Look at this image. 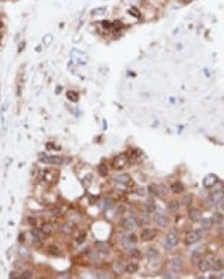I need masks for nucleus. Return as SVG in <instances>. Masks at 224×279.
I'll list each match as a JSON object with an SVG mask.
<instances>
[{"label":"nucleus","instance_id":"nucleus-1","mask_svg":"<svg viewBox=\"0 0 224 279\" xmlns=\"http://www.w3.org/2000/svg\"><path fill=\"white\" fill-rule=\"evenodd\" d=\"M39 160L45 164H52V166H60L63 164V158L60 155H46V154H39Z\"/></svg>","mask_w":224,"mask_h":279},{"label":"nucleus","instance_id":"nucleus-2","mask_svg":"<svg viewBox=\"0 0 224 279\" xmlns=\"http://www.w3.org/2000/svg\"><path fill=\"white\" fill-rule=\"evenodd\" d=\"M178 243H179V236L175 231H169L166 236V242H164L166 249H173Z\"/></svg>","mask_w":224,"mask_h":279},{"label":"nucleus","instance_id":"nucleus-3","mask_svg":"<svg viewBox=\"0 0 224 279\" xmlns=\"http://www.w3.org/2000/svg\"><path fill=\"white\" fill-rule=\"evenodd\" d=\"M120 225L124 230H133L135 227H138V221L135 217H124L120 220Z\"/></svg>","mask_w":224,"mask_h":279},{"label":"nucleus","instance_id":"nucleus-4","mask_svg":"<svg viewBox=\"0 0 224 279\" xmlns=\"http://www.w3.org/2000/svg\"><path fill=\"white\" fill-rule=\"evenodd\" d=\"M126 164H127V157L124 154H120V155H115L112 158V167L117 169V170H121L126 167Z\"/></svg>","mask_w":224,"mask_h":279},{"label":"nucleus","instance_id":"nucleus-5","mask_svg":"<svg viewBox=\"0 0 224 279\" xmlns=\"http://www.w3.org/2000/svg\"><path fill=\"white\" fill-rule=\"evenodd\" d=\"M155 234H157V231L152 230V228H143L140 231V240H143V242H151V240L155 239Z\"/></svg>","mask_w":224,"mask_h":279},{"label":"nucleus","instance_id":"nucleus-6","mask_svg":"<svg viewBox=\"0 0 224 279\" xmlns=\"http://www.w3.org/2000/svg\"><path fill=\"white\" fill-rule=\"evenodd\" d=\"M152 213H154V221H155V224L159 227H166L167 225V218H166L164 213L157 212V210H154Z\"/></svg>","mask_w":224,"mask_h":279},{"label":"nucleus","instance_id":"nucleus-7","mask_svg":"<svg viewBox=\"0 0 224 279\" xmlns=\"http://www.w3.org/2000/svg\"><path fill=\"white\" fill-rule=\"evenodd\" d=\"M202 233L200 231H191L185 236V243L187 245H191V243H196V242H199V239H200Z\"/></svg>","mask_w":224,"mask_h":279},{"label":"nucleus","instance_id":"nucleus-8","mask_svg":"<svg viewBox=\"0 0 224 279\" xmlns=\"http://www.w3.org/2000/svg\"><path fill=\"white\" fill-rule=\"evenodd\" d=\"M46 252H48V255H52V257H60L61 255V249L57 245H48Z\"/></svg>","mask_w":224,"mask_h":279},{"label":"nucleus","instance_id":"nucleus-9","mask_svg":"<svg viewBox=\"0 0 224 279\" xmlns=\"http://www.w3.org/2000/svg\"><path fill=\"white\" fill-rule=\"evenodd\" d=\"M30 233H32L33 239H37V240H45V237H46V234L42 231V228H36V227H33Z\"/></svg>","mask_w":224,"mask_h":279},{"label":"nucleus","instance_id":"nucleus-10","mask_svg":"<svg viewBox=\"0 0 224 279\" xmlns=\"http://www.w3.org/2000/svg\"><path fill=\"white\" fill-rule=\"evenodd\" d=\"M197 267H199L200 272H208L211 269V263L205 258H200V260H197Z\"/></svg>","mask_w":224,"mask_h":279},{"label":"nucleus","instance_id":"nucleus-11","mask_svg":"<svg viewBox=\"0 0 224 279\" xmlns=\"http://www.w3.org/2000/svg\"><path fill=\"white\" fill-rule=\"evenodd\" d=\"M130 179H131V178H130L127 173H120V175H117V178H115V181L120 182V184H123V185H129V184H130Z\"/></svg>","mask_w":224,"mask_h":279},{"label":"nucleus","instance_id":"nucleus-12","mask_svg":"<svg viewBox=\"0 0 224 279\" xmlns=\"http://www.w3.org/2000/svg\"><path fill=\"white\" fill-rule=\"evenodd\" d=\"M172 264V269L175 270V272H179L181 269H182V266H184V263H182V258H179V257H175V258H172V261H170Z\"/></svg>","mask_w":224,"mask_h":279},{"label":"nucleus","instance_id":"nucleus-13","mask_svg":"<svg viewBox=\"0 0 224 279\" xmlns=\"http://www.w3.org/2000/svg\"><path fill=\"white\" fill-rule=\"evenodd\" d=\"M138 242V237H136V234H127L126 236V239H123V243L126 245V246H131V245H135Z\"/></svg>","mask_w":224,"mask_h":279},{"label":"nucleus","instance_id":"nucleus-14","mask_svg":"<svg viewBox=\"0 0 224 279\" xmlns=\"http://www.w3.org/2000/svg\"><path fill=\"white\" fill-rule=\"evenodd\" d=\"M96 252H100V254H109V246H108V243H103V242H96Z\"/></svg>","mask_w":224,"mask_h":279},{"label":"nucleus","instance_id":"nucleus-15","mask_svg":"<svg viewBox=\"0 0 224 279\" xmlns=\"http://www.w3.org/2000/svg\"><path fill=\"white\" fill-rule=\"evenodd\" d=\"M170 191L175 193V194H181L184 191V185L181 182H173L172 185H170Z\"/></svg>","mask_w":224,"mask_h":279},{"label":"nucleus","instance_id":"nucleus-16","mask_svg":"<svg viewBox=\"0 0 224 279\" xmlns=\"http://www.w3.org/2000/svg\"><path fill=\"white\" fill-rule=\"evenodd\" d=\"M58 230H60L63 234H72V233H73V225H70V224H61V225L58 227Z\"/></svg>","mask_w":224,"mask_h":279},{"label":"nucleus","instance_id":"nucleus-17","mask_svg":"<svg viewBox=\"0 0 224 279\" xmlns=\"http://www.w3.org/2000/svg\"><path fill=\"white\" fill-rule=\"evenodd\" d=\"M148 191H150V194H151V196H155V197L162 196L160 187H159V185H155V184H151V185L148 187Z\"/></svg>","mask_w":224,"mask_h":279},{"label":"nucleus","instance_id":"nucleus-18","mask_svg":"<svg viewBox=\"0 0 224 279\" xmlns=\"http://www.w3.org/2000/svg\"><path fill=\"white\" fill-rule=\"evenodd\" d=\"M188 218H190L193 222L199 221V220H200V212L197 210V209H190V210H188Z\"/></svg>","mask_w":224,"mask_h":279},{"label":"nucleus","instance_id":"nucleus-19","mask_svg":"<svg viewBox=\"0 0 224 279\" xmlns=\"http://www.w3.org/2000/svg\"><path fill=\"white\" fill-rule=\"evenodd\" d=\"M138 269H139L138 263H127L124 270H126L127 273H130V275H131V273H136V272H138Z\"/></svg>","mask_w":224,"mask_h":279},{"label":"nucleus","instance_id":"nucleus-20","mask_svg":"<svg viewBox=\"0 0 224 279\" xmlns=\"http://www.w3.org/2000/svg\"><path fill=\"white\" fill-rule=\"evenodd\" d=\"M41 228H42V231H44L46 236H51V234H52V231H54V225H52L51 222H45Z\"/></svg>","mask_w":224,"mask_h":279},{"label":"nucleus","instance_id":"nucleus-21","mask_svg":"<svg viewBox=\"0 0 224 279\" xmlns=\"http://www.w3.org/2000/svg\"><path fill=\"white\" fill-rule=\"evenodd\" d=\"M211 267H212L215 272H221V270L224 269V261H223V260H215L214 264L211 266Z\"/></svg>","mask_w":224,"mask_h":279},{"label":"nucleus","instance_id":"nucleus-22","mask_svg":"<svg viewBox=\"0 0 224 279\" xmlns=\"http://www.w3.org/2000/svg\"><path fill=\"white\" fill-rule=\"evenodd\" d=\"M129 255L131 258H140L142 254H140V251L138 248H129Z\"/></svg>","mask_w":224,"mask_h":279},{"label":"nucleus","instance_id":"nucleus-23","mask_svg":"<svg viewBox=\"0 0 224 279\" xmlns=\"http://www.w3.org/2000/svg\"><path fill=\"white\" fill-rule=\"evenodd\" d=\"M212 225H214V220L212 218H203L202 220V227L205 228V230H209Z\"/></svg>","mask_w":224,"mask_h":279},{"label":"nucleus","instance_id":"nucleus-24","mask_svg":"<svg viewBox=\"0 0 224 279\" xmlns=\"http://www.w3.org/2000/svg\"><path fill=\"white\" fill-rule=\"evenodd\" d=\"M147 257H148L150 260L157 258V257H159V252H157L155 248H150V249H147Z\"/></svg>","mask_w":224,"mask_h":279},{"label":"nucleus","instance_id":"nucleus-25","mask_svg":"<svg viewBox=\"0 0 224 279\" xmlns=\"http://www.w3.org/2000/svg\"><path fill=\"white\" fill-rule=\"evenodd\" d=\"M145 210L150 212V213H152V212L155 210V205H154L152 200H148L147 203H145Z\"/></svg>","mask_w":224,"mask_h":279},{"label":"nucleus","instance_id":"nucleus-26","mask_svg":"<svg viewBox=\"0 0 224 279\" xmlns=\"http://www.w3.org/2000/svg\"><path fill=\"white\" fill-rule=\"evenodd\" d=\"M67 99L70 101H73V103H76V101L79 100V96H78L76 91H67Z\"/></svg>","mask_w":224,"mask_h":279},{"label":"nucleus","instance_id":"nucleus-27","mask_svg":"<svg viewBox=\"0 0 224 279\" xmlns=\"http://www.w3.org/2000/svg\"><path fill=\"white\" fill-rule=\"evenodd\" d=\"M167 208H169V210H178V209H179V201L172 200V201L167 205Z\"/></svg>","mask_w":224,"mask_h":279},{"label":"nucleus","instance_id":"nucleus-28","mask_svg":"<svg viewBox=\"0 0 224 279\" xmlns=\"http://www.w3.org/2000/svg\"><path fill=\"white\" fill-rule=\"evenodd\" d=\"M191 201H193V197L188 196V194H187V196H184L182 200H181V203H182V205H185V206H190V205H191Z\"/></svg>","mask_w":224,"mask_h":279},{"label":"nucleus","instance_id":"nucleus-29","mask_svg":"<svg viewBox=\"0 0 224 279\" xmlns=\"http://www.w3.org/2000/svg\"><path fill=\"white\" fill-rule=\"evenodd\" d=\"M84 242H85V233L78 234L76 239H75V243H76V245H81V243H84Z\"/></svg>","mask_w":224,"mask_h":279},{"label":"nucleus","instance_id":"nucleus-30","mask_svg":"<svg viewBox=\"0 0 224 279\" xmlns=\"http://www.w3.org/2000/svg\"><path fill=\"white\" fill-rule=\"evenodd\" d=\"M124 269H126V266H124V264H123L121 261L115 263V272H117V273H120V275H121V272H123Z\"/></svg>","mask_w":224,"mask_h":279},{"label":"nucleus","instance_id":"nucleus-31","mask_svg":"<svg viewBox=\"0 0 224 279\" xmlns=\"http://www.w3.org/2000/svg\"><path fill=\"white\" fill-rule=\"evenodd\" d=\"M97 172H99V175L100 176H108V169L103 166V164H100V166L97 167Z\"/></svg>","mask_w":224,"mask_h":279},{"label":"nucleus","instance_id":"nucleus-32","mask_svg":"<svg viewBox=\"0 0 224 279\" xmlns=\"http://www.w3.org/2000/svg\"><path fill=\"white\" fill-rule=\"evenodd\" d=\"M129 14L133 15V17H136V18H140V12H139L136 8H130V9H129Z\"/></svg>","mask_w":224,"mask_h":279},{"label":"nucleus","instance_id":"nucleus-33","mask_svg":"<svg viewBox=\"0 0 224 279\" xmlns=\"http://www.w3.org/2000/svg\"><path fill=\"white\" fill-rule=\"evenodd\" d=\"M20 278H25V279H30V278H33V272L32 270H24L22 273H21V276Z\"/></svg>","mask_w":224,"mask_h":279},{"label":"nucleus","instance_id":"nucleus-34","mask_svg":"<svg viewBox=\"0 0 224 279\" xmlns=\"http://www.w3.org/2000/svg\"><path fill=\"white\" fill-rule=\"evenodd\" d=\"M199 258H200V251H194V252L191 254V260H193V261H197Z\"/></svg>","mask_w":224,"mask_h":279},{"label":"nucleus","instance_id":"nucleus-35","mask_svg":"<svg viewBox=\"0 0 224 279\" xmlns=\"http://www.w3.org/2000/svg\"><path fill=\"white\" fill-rule=\"evenodd\" d=\"M150 222V218L147 217V215H142V217L139 218V224H148Z\"/></svg>","mask_w":224,"mask_h":279},{"label":"nucleus","instance_id":"nucleus-36","mask_svg":"<svg viewBox=\"0 0 224 279\" xmlns=\"http://www.w3.org/2000/svg\"><path fill=\"white\" fill-rule=\"evenodd\" d=\"M100 24H102V27H103V29H112V22H109V21H106V20L102 21Z\"/></svg>","mask_w":224,"mask_h":279},{"label":"nucleus","instance_id":"nucleus-37","mask_svg":"<svg viewBox=\"0 0 224 279\" xmlns=\"http://www.w3.org/2000/svg\"><path fill=\"white\" fill-rule=\"evenodd\" d=\"M121 27H123V22H121V21H115V22H112V29L118 30V29H121Z\"/></svg>","mask_w":224,"mask_h":279},{"label":"nucleus","instance_id":"nucleus-38","mask_svg":"<svg viewBox=\"0 0 224 279\" xmlns=\"http://www.w3.org/2000/svg\"><path fill=\"white\" fill-rule=\"evenodd\" d=\"M20 254H21V255H24V257H29V251L25 249V248H20Z\"/></svg>","mask_w":224,"mask_h":279},{"label":"nucleus","instance_id":"nucleus-39","mask_svg":"<svg viewBox=\"0 0 224 279\" xmlns=\"http://www.w3.org/2000/svg\"><path fill=\"white\" fill-rule=\"evenodd\" d=\"M46 149H60V148L55 146V145H52V142H48L46 143Z\"/></svg>","mask_w":224,"mask_h":279},{"label":"nucleus","instance_id":"nucleus-40","mask_svg":"<svg viewBox=\"0 0 224 279\" xmlns=\"http://www.w3.org/2000/svg\"><path fill=\"white\" fill-rule=\"evenodd\" d=\"M29 224H30V225H33V227H36L37 220H34V218H29Z\"/></svg>","mask_w":224,"mask_h":279},{"label":"nucleus","instance_id":"nucleus-41","mask_svg":"<svg viewBox=\"0 0 224 279\" xmlns=\"http://www.w3.org/2000/svg\"><path fill=\"white\" fill-rule=\"evenodd\" d=\"M96 278H108V275H106V273H97Z\"/></svg>","mask_w":224,"mask_h":279},{"label":"nucleus","instance_id":"nucleus-42","mask_svg":"<svg viewBox=\"0 0 224 279\" xmlns=\"http://www.w3.org/2000/svg\"><path fill=\"white\" fill-rule=\"evenodd\" d=\"M103 10H105V8H100V9H94V14H102Z\"/></svg>","mask_w":224,"mask_h":279},{"label":"nucleus","instance_id":"nucleus-43","mask_svg":"<svg viewBox=\"0 0 224 279\" xmlns=\"http://www.w3.org/2000/svg\"><path fill=\"white\" fill-rule=\"evenodd\" d=\"M9 278L12 279V278H20V276H18V275H17L15 272H11V275H9Z\"/></svg>","mask_w":224,"mask_h":279},{"label":"nucleus","instance_id":"nucleus-44","mask_svg":"<svg viewBox=\"0 0 224 279\" xmlns=\"http://www.w3.org/2000/svg\"><path fill=\"white\" fill-rule=\"evenodd\" d=\"M215 215H217V217H215V220H217L218 222H221V220H223V217H221V215H220V213H215Z\"/></svg>","mask_w":224,"mask_h":279},{"label":"nucleus","instance_id":"nucleus-45","mask_svg":"<svg viewBox=\"0 0 224 279\" xmlns=\"http://www.w3.org/2000/svg\"><path fill=\"white\" fill-rule=\"evenodd\" d=\"M24 45H25V43H20V48H18V51H20V52H21V51H22V48H24Z\"/></svg>","mask_w":224,"mask_h":279},{"label":"nucleus","instance_id":"nucleus-46","mask_svg":"<svg viewBox=\"0 0 224 279\" xmlns=\"http://www.w3.org/2000/svg\"><path fill=\"white\" fill-rule=\"evenodd\" d=\"M18 240H20V242H22V240H24V236H22V234H20V236H18Z\"/></svg>","mask_w":224,"mask_h":279},{"label":"nucleus","instance_id":"nucleus-47","mask_svg":"<svg viewBox=\"0 0 224 279\" xmlns=\"http://www.w3.org/2000/svg\"><path fill=\"white\" fill-rule=\"evenodd\" d=\"M220 208H221V209H223V210H224V200H223V201H221V203H220Z\"/></svg>","mask_w":224,"mask_h":279},{"label":"nucleus","instance_id":"nucleus-48","mask_svg":"<svg viewBox=\"0 0 224 279\" xmlns=\"http://www.w3.org/2000/svg\"><path fill=\"white\" fill-rule=\"evenodd\" d=\"M2 25H3V22H2V21H0V29H2Z\"/></svg>","mask_w":224,"mask_h":279},{"label":"nucleus","instance_id":"nucleus-49","mask_svg":"<svg viewBox=\"0 0 224 279\" xmlns=\"http://www.w3.org/2000/svg\"><path fill=\"white\" fill-rule=\"evenodd\" d=\"M220 278H223V279H224V273H223V275H221V276H220Z\"/></svg>","mask_w":224,"mask_h":279},{"label":"nucleus","instance_id":"nucleus-50","mask_svg":"<svg viewBox=\"0 0 224 279\" xmlns=\"http://www.w3.org/2000/svg\"><path fill=\"white\" fill-rule=\"evenodd\" d=\"M0 41H2V36H0Z\"/></svg>","mask_w":224,"mask_h":279}]
</instances>
